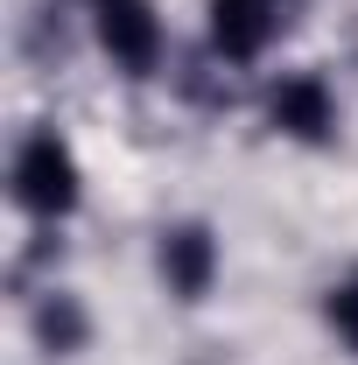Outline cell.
<instances>
[{
  "mask_svg": "<svg viewBox=\"0 0 358 365\" xmlns=\"http://www.w3.org/2000/svg\"><path fill=\"white\" fill-rule=\"evenodd\" d=\"M323 323L337 330V344H344V351H358V274H344V281L323 295Z\"/></svg>",
  "mask_w": 358,
  "mask_h": 365,
  "instance_id": "52a82bcc",
  "label": "cell"
},
{
  "mask_svg": "<svg viewBox=\"0 0 358 365\" xmlns=\"http://www.w3.org/2000/svg\"><path fill=\"white\" fill-rule=\"evenodd\" d=\"M281 29V0H211V49L232 63H253Z\"/></svg>",
  "mask_w": 358,
  "mask_h": 365,
  "instance_id": "277c9868",
  "label": "cell"
},
{
  "mask_svg": "<svg viewBox=\"0 0 358 365\" xmlns=\"http://www.w3.org/2000/svg\"><path fill=\"white\" fill-rule=\"evenodd\" d=\"M267 127L274 134H288V140H330L337 134V91L323 85L316 71H281L267 91Z\"/></svg>",
  "mask_w": 358,
  "mask_h": 365,
  "instance_id": "7a4b0ae2",
  "label": "cell"
},
{
  "mask_svg": "<svg viewBox=\"0 0 358 365\" xmlns=\"http://www.w3.org/2000/svg\"><path fill=\"white\" fill-rule=\"evenodd\" d=\"M14 204L29 218H71L78 211V155L56 127H43L14 148Z\"/></svg>",
  "mask_w": 358,
  "mask_h": 365,
  "instance_id": "6da1fadb",
  "label": "cell"
},
{
  "mask_svg": "<svg viewBox=\"0 0 358 365\" xmlns=\"http://www.w3.org/2000/svg\"><path fill=\"white\" fill-rule=\"evenodd\" d=\"M211 274H218V239L204 225H169L162 232V281L183 302H204L211 295Z\"/></svg>",
  "mask_w": 358,
  "mask_h": 365,
  "instance_id": "5b68a950",
  "label": "cell"
},
{
  "mask_svg": "<svg viewBox=\"0 0 358 365\" xmlns=\"http://www.w3.org/2000/svg\"><path fill=\"white\" fill-rule=\"evenodd\" d=\"M36 337H43L49 351H78V344H85V309H78V295H49L43 309H36Z\"/></svg>",
  "mask_w": 358,
  "mask_h": 365,
  "instance_id": "8992f818",
  "label": "cell"
},
{
  "mask_svg": "<svg viewBox=\"0 0 358 365\" xmlns=\"http://www.w3.org/2000/svg\"><path fill=\"white\" fill-rule=\"evenodd\" d=\"M91 21H98V43H106L113 63H127V71H155V56H162L155 0H91Z\"/></svg>",
  "mask_w": 358,
  "mask_h": 365,
  "instance_id": "3957f363",
  "label": "cell"
}]
</instances>
